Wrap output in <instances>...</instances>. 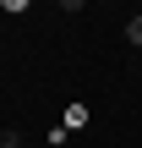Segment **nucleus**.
Listing matches in <instances>:
<instances>
[{"mask_svg":"<svg viewBox=\"0 0 142 148\" xmlns=\"http://www.w3.org/2000/svg\"><path fill=\"white\" fill-rule=\"evenodd\" d=\"M126 38H131V44L142 49V16H131V22H126Z\"/></svg>","mask_w":142,"mask_h":148,"instance_id":"obj_1","label":"nucleus"},{"mask_svg":"<svg viewBox=\"0 0 142 148\" xmlns=\"http://www.w3.org/2000/svg\"><path fill=\"white\" fill-rule=\"evenodd\" d=\"M0 148H22V132H11V126H5V132H0Z\"/></svg>","mask_w":142,"mask_h":148,"instance_id":"obj_2","label":"nucleus"}]
</instances>
